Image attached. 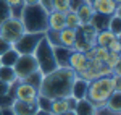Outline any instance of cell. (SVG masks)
<instances>
[{
    "instance_id": "cell-2",
    "label": "cell",
    "mask_w": 121,
    "mask_h": 115,
    "mask_svg": "<svg viewBox=\"0 0 121 115\" xmlns=\"http://www.w3.org/2000/svg\"><path fill=\"white\" fill-rule=\"evenodd\" d=\"M115 91H121L120 73H113L112 76H100L89 81L86 99L92 102L95 107H100L105 106V102Z\"/></svg>"
},
{
    "instance_id": "cell-27",
    "label": "cell",
    "mask_w": 121,
    "mask_h": 115,
    "mask_svg": "<svg viewBox=\"0 0 121 115\" xmlns=\"http://www.w3.org/2000/svg\"><path fill=\"white\" fill-rule=\"evenodd\" d=\"M8 3L10 10H11V16L13 18H21V11L24 8V2L23 0H5Z\"/></svg>"
},
{
    "instance_id": "cell-13",
    "label": "cell",
    "mask_w": 121,
    "mask_h": 115,
    "mask_svg": "<svg viewBox=\"0 0 121 115\" xmlns=\"http://www.w3.org/2000/svg\"><path fill=\"white\" fill-rule=\"evenodd\" d=\"M48 29L53 31H61L63 28H66L65 23V13L61 11H55V10H48Z\"/></svg>"
},
{
    "instance_id": "cell-30",
    "label": "cell",
    "mask_w": 121,
    "mask_h": 115,
    "mask_svg": "<svg viewBox=\"0 0 121 115\" xmlns=\"http://www.w3.org/2000/svg\"><path fill=\"white\" fill-rule=\"evenodd\" d=\"M121 63V54H108V57H107V60L103 62V65L107 68H110V70H115V68H118Z\"/></svg>"
},
{
    "instance_id": "cell-4",
    "label": "cell",
    "mask_w": 121,
    "mask_h": 115,
    "mask_svg": "<svg viewBox=\"0 0 121 115\" xmlns=\"http://www.w3.org/2000/svg\"><path fill=\"white\" fill-rule=\"evenodd\" d=\"M32 55L36 57L37 68L42 75H47V73L53 71L58 67L55 62V55H53V46L45 39V36L40 39V42L37 44V47H36Z\"/></svg>"
},
{
    "instance_id": "cell-8",
    "label": "cell",
    "mask_w": 121,
    "mask_h": 115,
    "mask_svg": "<svg viewBox=\"0 0 121 115\" xmlns=\"http://www.w3.org/2000/svg\"><path fill=\"white\" fill-rule=\"evenodd\" d=\"M13 70H15L18 79H24V78L29 76L31 73H34L36 70H39L36 57H34L32 54H29V55H19V58L16 60Z\"/></svg>"
},
{
    "instance_id": "cell-35",
    "label": "cell",
    "mask_w": 121,
    "mask_h": 115,
    "mask_svg": "<svg viewBox=\"0 0 121 115\" xmlns=\"http://www.w3.org/2000/svg\"><path fill=\"white\" fill-rule=\"evenodd\" d=\"M95 115H120V112H113V110H110L108 107L100 106V107H97V112H95Z\"/></svg>"
},
{
    "instance_id": "cell-21",
    "label": "cell",
    "mask_w": 121,
    "mask_h": 115,
    "mask_svg": "<svg viewBox=\"0 0 121 115\" xmlns=\"http://www.w3.org/2000/svg\"><path fill=\"white\" fill-rule=\"evenodd\" d=\"M69 109V104H68V97L65 99H52V106H50V112L52 115H60V114H65Z\"/></svg>"
},
{
    "instance_id": "cell-28",
    "label": "cell",
    "mask_w": 121,
    "mask_h": 115,
    "mask_svg": "<svg viewBox=\"0 0 121 115\" xmlns=\"http://www.w3.org/2000/svg\"><path fill=\"white\" fill-rule=\"evenodd\" d=\"M42 78H44V75H42L39 70H36L34 73H31L29 76H26L24 79H21V81H26L28 84H31V86L34 87V89H37V91H39V87H40V83H42Z\"/></svg>"
},
{
    "instance_id": "cell-1",
    "label": "cell",
    "mask_w": 121,
    "mask_h": 115,
    "mask_svg": "<svg viewBox=\"0 0 121 115\" xmlns=\"http://www.w3.org/2000/svg\"><path fill=\"white\" fill-rule=\"evenodd\" d=\"M76 71L69 67H56L53 71L44 75L39 94L48 99H65L71 96Z\"/></svg>"
},
{
    "instance_id": "cell-9",
    "label": "cell",
    "mask_w": 121,
    "mask_h": 115,
    "mask_svg": "<svg viewBox=\"0 0 121 115\" xmlns=\"http://www.w3.org/2000/svg\"><path fill=\"white\" fill-rule=\"evenodd\" d=\"M13 96H15L16 101H23V102H36V99H37V96H39V91L34 89L31 84H28L26 81H21V79H19L18 83H16V86H15Z\"/></svg>"
},
{
    "instance_id": "cell-33",
    "label": "cell",
    "mask_w": 121,
    "mask_h": 115,
    "mask_svg": "<svg viewBox=\"0 0 121 115\" xmlns=\"http://www.w3.org/2000/svg\"><path fill=\"white\" fill-rule=\"evenodd\" d=\"M15 86H16V83H15V84H10V83H5V81L0 79V96L13 94V92H15Z\"/></svg>"
},
{
    "instance_id": "cell-19",
    "label": "cell",
    "mask_w": 121,
    "mask_h": 115,
    "mask_svg": "<svg viewBox=\"0 0 121 115\" xmlns=\"http://www.w3.org/2000/svg\"><path fill=\"white\" fill-rule=\"evenodd\" d=\"M108 23H110V16L108 15H102V13H94L89 24L92 26L97 32L102 31V29H107L108 28Z\"/></svg>"
},
{
    "instance_id": "cell-34",
    "label": "cell",
    "mask_w": 121,
    "mask_h": 115,
    "mask_svg": "<svg viewBox=\"0 0 121 115\" xmlns=\"http://www.w3.org/2000/svg\"><path fill=\"white\" fill-rule=\"evenodd\" d=\"M107 49H108V52H112V54H121V37L113 39L112 42L107 46Z\"/></svg>"
},
{
    "instance_id": "cell-15",
    "label": "cell",
    "mask_w": 121,
    "mask_h": 115,
    "mask_svg": "<svg viewBox=\"0 0 121 115\" xmlns=\"http://www.w3.org/2000/svg\"><path fill=\"white\" fill-rule=\"evenodd\" d=\"M74 11H76L78 18H79V21H81L82 24H89V21H91V18H92V15H94L92 5H91L87 0H82V2L78 5V8H76Z\"/></svg>"
},
{
    "instance_id": "cell-41",
    "label": "cell",
    "mask_w": 121,
    "mask_h": 115,
    "mask_svg": "<svg viewBox=\"0 0 121 115\" xmlns=\"http://www.w3.org/2000/svg\"><path fill=\"white\" fill-rule=\"evenodd\" d=\"M60 115H76L74 110H68V112H65V114H60Z\"/></svg>"
},
{
    "instance_id": "cell-25",
    "label": "cell",
    "mask_w": 121,
    "mask_h": 115,
    "mask_svg": "<svg viewBox=\"0 0 121 115\" xmlns=\"http://www.w3.org/2000/svg\"><path fill=\"white\" fill-rule=\"evenodd\" d=\"M105 107H108L113 112H120L121 114V91H115L112 96L108 97V101L105 102Z\"/></svg>"
},
{
    "instance_id": "cell-3",
    "label": "cell",
    "mask_w": 121,
    "mask_h": 115,
    "mask_svg": "<svg viewBox=\"0 0 121 115\" xmlns=\"http://www.w3.org/2000/svg\"><path fill=\"white\" fill-rule=\"evenodd\" d=\"M21 23L26 32H45L48 29V10L44 8L40 3L24 5L21 11Z\"/></svg>"
},
{
    "instance_id": "cell-42",
    "label": "cell",
    "mask_w": 121,
    "mask_h": 115,
    "mask_svg": "<svg viewBox=\"0 0 121 115\" xmlns=\"http://www.w3.org/2000/svg\"><path fill=\"white\" fill-rule=\"evenodd\" d=\"M115 3H118V5H121V0H113Z\"/></svg>"
},
{
    "instance_id": "cell-17",
    "label": "cell",
    "mask_w": 121,
    "mask_h": 115,
    "mask_svg": "<svg viewBox=\"0 0 121 115\" xmlns=\"http://www.w3.org/2000/svg\"><path fill=\"white\" fill-rule=\"evenodd\" d=\"M69 54H71V49H66L63 46H53V55L58 67H68Z\"/></svg>"
},
{
    "instance_id": "cell-40",
    "label": "cell",
    "mask_w": 121,
    "mask_h": 115,
    "mask_svg": "<svg viewBox=\"0 0 121 115\" xmlns=\"http://www.w3.org/2000/svg\"><path fill=\"white\" fill-rule=\"evenodd\" d=\"M34 115H52V114H50V112H45V110H37Z\"/></svg>"
},
{
    "instance_id": "cell-12",
    "label": "cell",
    "mask_w": 121,
    "mask_h": 115,
    "mask_svg": "<svg viewBox=\"0 0 121 115\" xmlns=\"http://www.w3.org/2000/svg\"><path fill=\"white\" fill-rule=\"evenodd\" d=\"M86 65H87V57H86V54H84V52H78V50H71L69 58H68V67L78 73V71L84 70Z\"/></svg>"
},
{
    "instance_id": "cell-22",
    "label": "cell",
    "mask_w": 121,
    "mask_h": 115,
    "mask_svg": "<svg viewBox=\"0 0 121 115\" xmlns=\"http://www.w3.org/2000/svg\"><path fill=\"white\" fill-rule=\"evenodd\" d=\"M18 58H19V54L11 47L5 54L0 55V65H3V67H15V63H16Z\"/></svg>"
},
{
    "instance_id": "cell-6",
    "label": "cell",
    "mask_w": 121,
    "mask_h": 115,
    "mask_svg": "<svg viewBox=\"0 0 121 115\" xmlns=\"http://www.w3.org/2000/svg\"><path fill=\"white\" fill-rule=\"evenodd\" d=\"M95 34H97V31L91 24H82L81 28H78L76 29V41H74V46H73V50L86 54L87 50L95 47Z\"/></svg>"
},
{
    "instance_id": "cell-29",
    "label": "cell",
    "mask_w": 121,
    "mask_h": 115,
    "mask_svg": "<svg viewBox=\"0 0 121 115\" xmlns=\"http://www.w3.org/2000/svg\"><path fill=\"white\" fill-rule=\"evenodd\" d=\"M71 8V0H52L50 3V10H55V11H61L66 13Z\"/></svg>"
},
{
    "instance_id": "cell-37",
    "label": "cell",
    "mask_w": 121,
    "mask_h": 115,
    "mask_svg": "<svg viewBox=\"0 0 121 115\" xmlns=\"http://www.w3.org/2000/svg\"><path fill=\"white\" fill-rule=\"evenodd\" d=\"M39 3L44 7V8L47 10H50V3H52V0H39Z\"/></svg>"
},
{
    "instance_id": "cell-10",
    "label": "cell",
    "mask_w": 121,
    "mask_h": 115,
    "mask_svg": "<svg viewBox=\"0 0 121 115\" xmlns=\"http://www.w3.org/2000/svg\"><path fill=\"white\" fill-rule=\"evenodd\" d=\"M89 3L92 5L94 13H102V15H108V16H112L118 8H121V5L115 3L113 0H92Z\"/></svg>"
},
{
    "instance_id": "cell-38",
    "label": "cell",
    "mask_w": 121,
    "mask_h": 115,
    "mask_svg": "<svg viewBox=\"0 0 121 115\" xmlns=\"http://www.w3.org/2000/svg\"><path fill=\"white\" fill-rule=\"evenodd\" d=\"M2 115H15V114H13L11 107H3L2 109Z\"/></svg>"
},
{
    "instance_id": "cell-31",
    "label": "cell",
    "mask_w": 121,
    "mask_h": 115,
    "mask_svg": "<svg viewBox=\"0 0 121 115\" xmlns=\"http://www.w3.org/2000/svg\"><path fill=\"white\" fill-rule=\"evenodd\" d=\"M36 104H37V109L39 110H45V112H50V106H52V99L48 97H44L39 94L37 99H36ZM52 114V112H50Z\"/></svg>"
},
{
    "instance_id": "cell-26",
    "label": "cell",
    "mask_w": 121,
    "mask_h": 115,
    "mask_svg": "<svg viewBox=\"0 0 121 115\" xmlns=\"http://www.w3.org/2000/svg\"><path fill=\"white\" fill-rule=\"evenodd\" d=\"M65 23H66V28H73V29H78L82 26V23L79 21L78 15H76V11H73V10L65 13Z\"/></svg>"
},
{
    "instance_id": "cell-36",
    "label": "cell",
    "mask_w": 121,
    "mask_h": 115,
    "mask_svg": "<svg viewBox=\"0 0 121 115\" xmlns=\"http://www.w3.org/2000/svg\"><path fill=\"white\" fill-rule=\"evenodd\" d=\"M11 47H13V46H11L10 42H7L3 37H0V55H2V54H5V52H7L8 49H11Z\"/></svg>"
},
{
    "instance_id": "cell-16",
    "label": "cell",
    "mask_w": 121,
    "mask_h": 115,
    "mask_svg": "<svg viewBox=\"0 0 121 115\" xmlns=\"http://www.w3.org/2000/svg\"><path fill=\"white\" fill-rule=\"evenodd\" d=\"M87 86H89V81L76 76L74 81H73V87H71V96L74 97V99H78V101H79V99H86Z\"/></svg>"
},
{
    "instance_id": "cell-18",
    "label": "cell",
    "mask_w": 121,
    "mask_h": 115,
    "mask_svg": "<svg viewBox=\"0 0 121 115\" xmlns=\"http://www.w3.org/2000/svg\"><path fill=\"white\" fill-rule=\"evenodd\" d=\"M95 112H97V107L92 102H89L87 99H79L74 107L76 115H95Z\"/></svg>"
},
{
    "instance_id": "cell-39",
    "label": "cell",
    "mask_w": 121,
    "mask_h": 115,
    "mask_svg": "<svg viewBox=\"0 0 121 115\" xmlns=\"http://www.w3.org/2000/svg\"><path fill=\"white\" fill-rule=\"evenodd\" d=\"M24 5H32V3H39V0H23Z\"/></svg>"
},
{
    "instance_id": "cell-43",
    "label": "cell",
    "mask_w": 121,
    "mask_h": 115,
    "mask_svg": "<svg viewBox=\"0 0 121 115\" xmlns=\"http://www.w3.org/2000/svg\"><path fill=\"white\" fill-rule=\"evenodd\" d=\"M0 115H2V109H0Z\"/></svg>"
},
{
    "instance_id": "cell-20",
    "label": "cell",
    "mask_w": 121,
    "mask_h": 115,
    "mask_svg": "<svg viewBox=\"0 0 121 115\" xmlns=\"http://www.w3.org/2000/svg\"><path fill=\"white\" fill-rule=\"evenodd\" d=\"M120 37V36H116V34H113L110 29H102V31H99L97 34H95V46H102V47H107L110 42H112L113 39Z\"/></svg>"
},
{
    "instance_id": "cell-7",
    "label": "cell",
    "mask_w": 121,
    "mask_h": 115,
    "mask_svg": "<svg viewBox=\"0 0 121 115\" xmlns=\"http://www.w3.org/2000/svg\"><path fill=\"white\" fill-rule=\"evenodd\" d=\"M44 37L42 32H24L21 37L13 44V49L18 52L19 55H29L34 54V50L40 42V39Z\"/></svg>"
},
{
    "instance_id": "cell-23",
    "label": "cell",
    "mask_w": 121,
    "mask_h": 115,
    "mask_svg": "<svg viewBox=\"0 0 121 115\" xmlns=\"http://www.w3.org/2000/svg\"><path fill=\"white\" fill-rule=\"evenodd\" d=\"M108 29L113 34L121 37V8H118L112 16H110V23H108Z\"/></svg>"
},
{
    "instance_id": "cell-24",
    "label": "cell",
    "mask_w": 121,
    "mask_h": 115,
    "mask_svg": "<svg viewBox=\"0 0 121 115\" xmlns=\"http://www.w3.org/2000/svg\"><path fill=\"white\" fill-rule=\"evenodd\" d=\"M0 79L5 81V83H10V84H15V83L19 81L16 78V73H15L13 67H3V65H0Z\"/></svg>"
},
{
    "instance_id": "cell-5",
    "label": "cell",
    "mask_w": 121,
    "mask_h": 115,
    "mask_svg": "<svg viewBox=\"0 0 121 115\" xmlns=\"http://www.w3.org/2000/svg\"><path fill=\"white\" fill-rule=\"evenodd\" d=\"M24 26L21 23L19 18H13L10 16L3 23H0V37H3L7 42H10L11 46L18 41L23 34H24Z\"/></svg>"
},
{
    "instance_id": "cell-32",
    "label": "cell",
    "mask_w": 121,
    "mask_h": 115,
    "mask_svg": "<svg viewBox=\"0 0 121 115\" xmlns=\"http://www.w3.org/2000/svg\"><path fill=\"white\" fill-rule=\"evenodd\" d=\"M11 16V10L5 0H0V23H3L7 18Z\"/></svg>"
},
{
    "instance_id": "cell-14",
    "label": "cell",
    "mask_w": 121,
    "mask_h": 115,
    "mask_svg": "<svg viewBox=\"0 0 121 115\" xmlns=\"http://www.w3.org/2000/svg\"><path fill=\"white\" fill-rule=\"evenodd\" d=\"M74 41H76V29L63 28L61 31H58V42H60V46H63V47L73 50Z\"/></svg>"
},
{
    "instance_id": "cell-44",
    "label": "cell",
    "mask_w": 121,
    "mask_h": 115,
    "mask_svg": "<svg viewBox=\"0 0 121 115\" xmlns=\"http://www.w3.org/2000/svg\"><path fill=\"white\" fill-rule=\"evenodd\" d=\"M87 2H92V0H87Z\"/></svg>"
},
{
    "instance_id": "cell-11",
    "label": "cell",
    "mask_w": 121,
    "mask_h": 115,
    "mask_svg": "<svg viewBox=\"0 0 121 115\" xmlns=\"http://www.w3.org/2000/svg\"><path fill=\"white\" fill-rule=\"evenodd\" d=\"M11 110L15 115H34L37 112V104L36 102H23V101H13Z\"/></svg>"
}]
</instances>
